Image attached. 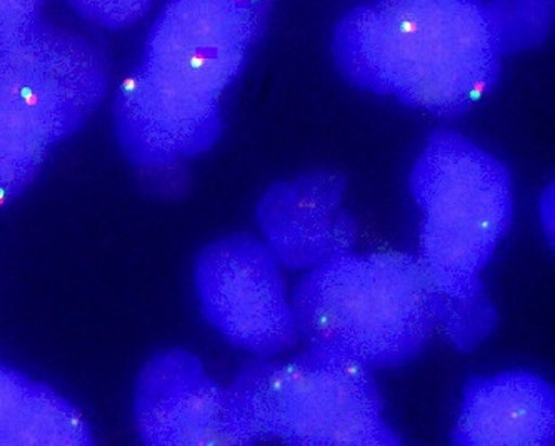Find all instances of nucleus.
<instances>
[{"instance_id":"9b49d317","label":"nucleus","mask_w":555,"mask_h":446,"mask_svg":"<svg viewBox=\"0 0 555 446\" xmlns=\"http://www.w3.org/2000/svg\"><path fill=\"white\" fill-rule=\"evenodd\" d=\"M94 442L82 411L40 381H33L0 433V446H89Z\"/></svg>"},{"instance_id":"f03ea898","label":"nucleus","mask_w":555,"mask_h":446,"mask_svg":"<svg viewBox=\"0 0 555 446\" xmlns=\"http://www.w3.org/2000/svg\"><path fill=\"white\" fill-rule=\"evenodd\" d=\"M331 49L347 82L442 119L491 94L504 59L483 0H371L340 17Z\"/></svg>"},{"instance_id":"39448f33","label":"nucleus","mask_w":555,"mask_h":446,"mask_svg":"<svg viewBox=\"0 0 555 446\" xmlns=\"http://www.w3.org/2000/svg\"><path fill=\"white\" fill-rule=\"evenodd\" d=\"M232 410L250 443L401 446L371 368L327 349L284 361L257 358L229 386Z\"/></svg>"},{"instance_id":"20e7f679","label":"nucleus","mask_w":555,"mask_h":446,"mask_svg":"<svg viewBox=\"0 0 555 446\" xmlns=\"http://www.w3.org/2000/svg\"><path fill=\"white\" fill-rule=\"evenodd\" d=\"M291 302L307 348L371 370L409 364L437 330L429 278L417 256L401 251L334 254L307 269Z\"/></svg>"},{"instance_id":"f8f14e48","label":"nucleus","mask_w":555,"mask_h":446,"mask_svg":"<svg viewBox=\"0 0 555 446\" xmlns=\"http://www.w3.org/2000/svg\"><path fill=\"white\" fill-rule=\"evenodd\" d=\"M502 58L544 44L554 26V0H483Z\"/></svg>"},{"instance_id":"0eeeda50","label":"nucleus","mask_w":555,"mask_h":446,"mask_svg":"<svg viewBox=\"0 0 555 446\" xmlns=\"http://www.w3.org/2000/svg\"><path fill=\"white\" fill-rule=\"evenodd\" d=\"M194 286L207 323L235 348L268 359L299 342L281 263L263 241L231 234L207 244Z\"/></svg>"},{"instance_id":"f257e3e1","label":"nucleus","mask_w":555,"mask_h":446,"mask_svg":"<svg viewBox=\"0 0 555 446\" xmlns=\"http://www.w3.org/2000/svg\"><path fill=\"white\" fill-rule=\"evenodd\" d=\"M274 0H167L138 66L114 95V127L130 163L179 166L224 131L222 99L249 61Z\"/></svg>"},{"instance_id":"423d86ee","label":"nucleus","mask_w":555,"mask_h":446,"mask_svg":"<svg viewBox=\"0 0 555 446\" xmlns=\"http://www.w3.org/2000/svg\"><path fill=\"white\" fill-rule=\"evenodd\" d=\"M107 92L101 49L43 18L0 48V116L51 149L76 135Z\"/></svg>"},{"instance_id":"9d476101","label":"nucleus","mask_w":555,"mask_h":446,"mask_svg":"<svg viewBox=\"0 0 555 446\" xmlns=\"http://www.w3.org/2000/svg\"><path fill=\"white\" fill-rule=\"evenodd\" d=\"M451 442L457 446L554 445V386L527 370L470 378L462 390Z\"/></svg>"},{"instance_id":"2eb2a0df","label":"nucleus","mask_w":555,"mask_h":446,"mask_svg":"<svg viewBox=\"0 0 555 446\" xmlns=\"http://www.w3.org/2000/svg\"><path fill=\"white\" fill-rule=\"evenodd\" d=\"M43 0H0V48L42 18Z\"/></svg>"},{"instance_id":"f3484780","label":"nucleus","mask_w":555,"mask_h":446,"mask_svg":"<svg viewBox=\"0 0 555 446\" xmlns=\"http://www.w3.org/2000/svg\"><path fill=\"white\" fill-rule=\"evenodd\" d=\"M539 222L544 231L547 243L554 244V184H548L539 197Z\"/></svg>"},{"instance_id":"4468645a","label":"nucleus","mask_w":555,"mask_h":446,"mask_svg":"<svg viewBox=\"0 0 555 446\" xmlns=\"http://www.w3.org/2000/svg\"><path fill=\"white\" fill-rule=\"evenodd\" d=\"M154 0H67V4L89 23L119 30L139 23Z\"/></svg>"},{"instance_id":"6e6552de","label":"nucleus","mask_w":555,"mask_h":446,"mask_svg":"<svg viewBox=\"0 0 555 446\" xmlns=\"http://www.w3.org/2000/svg\"><path fill=\"white\" fill-rule=\"evenodd\" d=\"M135 429L152 446L253 445L231 396L188 349L170 348L145 361L135 381Z\"/></svg>"},{"instance_id":"dca6fc26","label":"nucleus","mask_w":555,"mask_h":446,"mask_svg":"<svg viewBox=\"0 0 555 446\" xmlns=\"http://www.w3.org/2000/svg\"><path fill=\"white\" fill-rule=\"evenodd\" d=\"M33 381L0 359V433L14 417Z\"/></svg>"},{"instance_id":"ddd939ff","label":"nucleus","mask_w":555,"mask_h":446,"mask_svg":"<svg viewBox=\"0 0 555 446\" xmlns=\"http://www.w3.org/2000/svg\"><path fill=\"white\" fill-rule=\"evenodd\" d=\"M51 148L0 116V207L17 200L36 179Z\"/></svg>"},{"instance_id":"7ed1b4c3","label":"nucleus","mask_w":555,"mask_h":446,"mask_svg":"<svg viewBox=\"0 0 555 446\" xmlns=\"http://www.w3.org/2000/svg\"><path fill=\"white\" fill-rule=\"evenodd\" d=\"M409 191L422 213L417 259L436 296L437 328L457 352H474L499 324L482 271L513 226L511 173L473 139L440 127L412 166Z\"/></svg>"},{"instance_id":"1a4fd4ad","label":"nucleus","mask_w":555,"mask_h":446,"mask_svg":"<svg viewBox=\"0 0 555 446\" xmlns=\"http://www.w3.org/2000/svg\"><path fill=\"white\" fill-rule=\"evenodd\" d=\"M347 179L339 173L314 171L279 181L256 206L263 244L287 269H310L334 254L352 251L358 225L343 209Z\"/></svg>"}]
</instances>
